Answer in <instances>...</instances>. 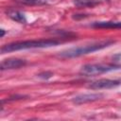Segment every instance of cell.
Here are the masks:
<instances>
[{
	"label": "cell",
	"mask_w": 121,
	"mask_h": 121,
	"mask_svg": "<svg viewBox=\"0 0 121 121\" xmlns=\"http://www.w3.org/2000/svg\"><path fill=\"white\" fill-rule=\"evenodd\" d=\"M60 43V41L56 39H44V40H28V41H20L14 42L8 44H5L1 48V53H9L18 50H25V49H32V48H44V47H51Z\"/></svg>",
	"instance_id": "6da1fadb"
},
{
	"label": "cell",
	"mask_w": 121,
	"mask_h": 121,
	"mask_svg": "<svg viewBox=\"0 0 121 121\" xmlns=\"http://www.w3.org/2000/svg\"><path fill=\"white\" fill-rule=\"evenodd\" d=\"M113 43L114 41L112 40H103L99 42H95L89 44H84V45H80V46H77V47H73V48H69L64 51H61L60 52L58 57L61 59H71V58L80 57L82 55H86V54L103 49L105 47H108Z\"/></svg>",
	"instance_id": "7a4b0ae2"
},
{
	"label": "cell",
	"mask_w": 121,
	"mask_h": 121,
	"mask_svg": "<svg viewBox=\"0 0 121 121\" xmlns=\"http://www.w3.org/2000/svg\"><path fill=\"white\" fill-rule=\"evenodd\" d=\"M119 68H121V66L115 63H88L80 68L79 74L83 77H94Z\"/></svg>",
	"instance_id": "3957f363"
},
{
	"label": "cell",
	"mask_w": 121,
	"mask_h": 121,
	"mask_svg": "<svg viewBox=\"0 0 121 121\" xmlns=\"http://www.w3.org/2000/svg\"><path fill=\"white\" fill-rule=\"evenodd\" d=\"M121 84L120 79H110V78H101L95 81L91 82L88 85L89 89L92 90H102V89H112Z\"/></svg>",
	"instance_id": "277c9868"
},
{
	"label": "cell",
	"mask_w": 121,
	"mask_h": 121,
	"mask_svg": "<svg viewBox=\"0 0 121 121\" xmlns=\"http://www.w3.org/2000/svg\"><path fill=\"white\" fill-rule=\"evenodd\" d=\"M26 64V60L18 59V58H9L4 60L0 64V70H11V69H18Z\"/></svg>",
	"instance_id": "5b68a950"
},
{
	"label": "cell",
	"mask_w": 121,
	"mask_h": 121,
	"mask_svg": "<svg viewBox=\"0 0 121 121\" xmlns=\"http://www.w3.org/2000/svg\"><path fill=\"white\" fill-rule=\"evenodd\" d=\"M101 97H103L102 94H83V95H77L75 97H73L72 101L73 103L77 104V105H80L83 103H88V102H93L95 100L100 99Z\"/></svg>",
	"instance_id": "8992f818"
},
{
	"label": "cell",
	"mask_w": 121,
	"mask_h": 121,
	"mask_svg": "<svg viewBox=\"0 0 121 121\" xmlns=\"http://www.w3.org/2000/svg\"><path fill=\"white\" fill-rule=\"evenodd\" d=\"M7 15L12 19L13 21L17 22V23H20V24H26V18L25 16V14L17 9H10L9 10H7Z\"/></svg>",
	"instance_id": "52a82bcc"
},
{
	"label": "cell",
	"mask_w": 121,
	"mask_h": 121,
	"mask_svg": "<svg viewBox=\"0 0 121 121\" xmlns=\"http://www.w3.org/2000/svg\"><path fill=\"white\" fill-rule=\"evenodd\" d=\"M92 26L99 27V28H121V22H112V21L95 22L92 25Z\"/></svg>",
	"instance_id": "ba28073f"
},
{
	"label": "cell",
	"mask_w": 121,
	"mask_h": 121,
	"mask_svg": "<svg viewBox=\"0 0 121 121\" xmlns=\"http://www.w3.org/2000/svg\"><path fill=\"white\" fill-rule=\"evenodd\" d=\"M16 3L26 6H42L47 4L48 0H13Z\"/></svg>",
	"instance_id": "9c48e42d"
},
{
	"label": "cell",
	"mask_w": 121,
	"mask_h": 121,
	"mask_svg": "<svg viewBox=\"0 0 121 121\" xmlns=\"http://www.w3.org/2000/svg\"><path fill=\"white\" fill-rule=\"evenodd\" d=\"M75 4L78 7H94L98 4L96 0H76Z\"/></svg>",
	"instance_id": "30bf717a"
},
{
	"label": "cell",
	"mask_w": 121,
	"mask_h": 121,
	"mask_svg": "<svg viewBox=\"0 0 121 121\" xmlns=\"http://www.w3.org/2000/svg\"><path fill=\"white\" fill-rule=\"evenodd\" d=\"M52 76H53V74L51 72H43V73H41V74L38 75V77L41 78H49Z\"/></svg>",
	"instance_id": "8fae6325"
},
{
	"label": "cell",
	"mask_w": 121,
	"mask_h": 121,
	"mask_svg": "<svg viewBox=\"0 0 121 121\" xmlns=\"http://www.w3.org/2000/svg\"><path fill=\"white\" fill-rule=\"evenodd\" d=\"M0 31H1V35H0V36H1V37H3V36L5 35V30H4L3 28H2V29H1Z\"/></svg>",
	"instance_id": "7c38bea8"
}]
</instances>
